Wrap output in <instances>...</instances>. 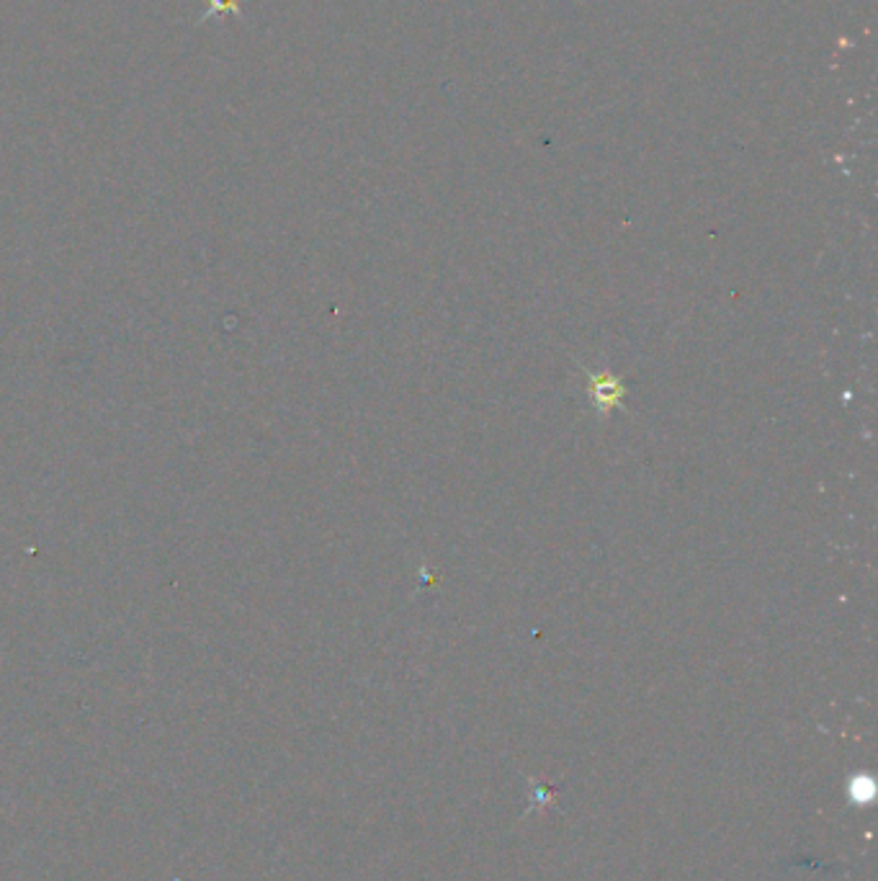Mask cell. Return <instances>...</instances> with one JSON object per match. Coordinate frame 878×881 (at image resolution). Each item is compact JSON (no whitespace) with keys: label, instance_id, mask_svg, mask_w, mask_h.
I'll list each match as a JSON object with an SVG mask.
<instances>
[{"label":"cell","instance_id":"1","mask_svg":"<svg viewBox=\"0 0 878 881\" xmlns=\"http://www.w3.org/2000/svg\"><path fill=\"white\" fill-rule=\"evenodd\" d=\"M212 8H232V11H237L232 0H212Z\"/></svg>","mask_w":878,"mask_h":881}]
</instances>
